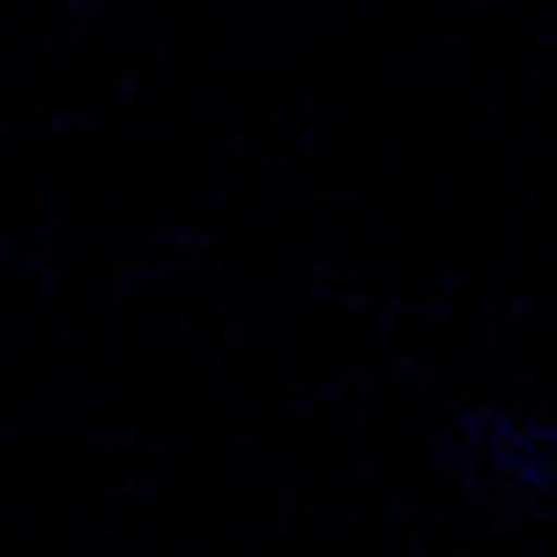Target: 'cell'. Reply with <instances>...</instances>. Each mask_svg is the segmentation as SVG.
I'll return each instance as SVG.
<instances>
[{"label": "cell", "instance_id": "obj_1", "mask_svg": "<svg viewBox=\"0 0 557 557\" xmlns=\"http://www.w3.org/2000/svg\"><path fill=\"white\" fill-rule=\"evenodd\" d=\"M446 446L457 451V469L496 496L552 502V491H557V430L535 412L469 407L451 424Z\"/></svg>", "mask_w": 557, "mask_h": 557}]
</instances>
